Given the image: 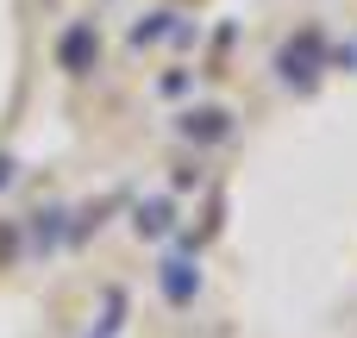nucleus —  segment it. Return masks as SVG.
Instances as JSON below:
<instances>
[{
	"label": "nucleus",
	"instance_id": "1",
	"mask_svg": "<svg viewBox=\"0 0 357 338\" xmlns=\"http://www.w3.org/2000/svg\"><path fill=\"white\" fill-rule=\"evenodd\" d=\"M63 63H69V69H88V63H94V31H88V25L63 38Z\"/></svg>",
	"mask_w": 357,
	"mask_h": 338
},
{
	"label": "nucleus",
	"instance_id": "2",
	"mask_svg": "<svg viewBox=\"0 0 357 338\" xmlns=\"http://www.w3.org/2000/svg\"><path fill=\"white\" fill-rule=\"evenodd\" d=\"M188 132H195V138H220L226 125H220V113H195V119H188Z\"/></svg>",
	"mask_w": 357,
	"mask_h": 338
}]
</instances>
